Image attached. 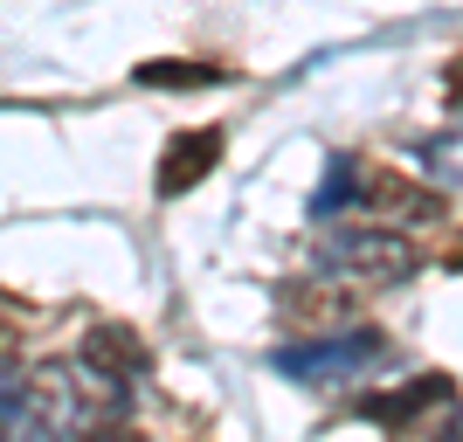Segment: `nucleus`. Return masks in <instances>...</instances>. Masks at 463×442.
Instances as JSON below:
<instances>
[{
    "label": "nucleus",
    "mask_w": 463,
    "mask_h": 442,
    "mask_svg": "<svg viewBox=\"0 0 463 442\" xmlns=\"http://www.w3.org/2000/svg\"><path fill=\"white\" fill-rule=\"evenodd\" d=\"M326 263L339 269V277H381V284H394V277H408V269H415V249H408L402 229L360 221V229H339V235L326 242Z\"/></svg>",
    "instance_id": "f257e3e1"
},
{
    "label": "nucleus",
    "mask_w": 463,
    "mask_h": 442,
    "mask_svg": "<svg viewBox=\"0 0 463 442\" xmlns=\"http://www.w3.org/2000/svg\"><path fill=\"white\" fill-rule=\"evenodd\" d=\"M214 159H222V132H214V125H194V132L166 138V153H159V174H153L159 201H180L187 187H201Z\"/></svg>",
    "instance_id": "20e7f679"
},
{
    "label": "nucleus",
    "mask_w": 463,
    "mask_h": 442,
    "mask_svg": "<svg viewBox=\"0 0 463 442\" xmlns=\"http://www.w3.org/2000/svg\"><path fill=\"white\" fill-rule=\"evenodd\" d=\"M429 442H463V408H449V415H443V422H436V428H429Z\"/></svg>",
    "instance_id": "9d476101"
},
{
    "label": "nucleus",
    "mask_w": 463,
    "mask_h": 442,
    "mask_svg": "<svg viewBox=\"0 0 463 442\" xmlns=\"http://www.w3.org/2000/svg\"><path fill=\"white\" fill-rule=\"evenodd\" d=\"M70 442H146V436H138V428H104L97 422V428H77Z\"/></svg>",
    "instance_id": "6e6552de"
},
{
    "label": "nucleus",
    "mask_w": 463,
    "mask_h": 442,
    "mask_svg": "<svg viewBox=\"0 0 463 442\" xmlns=\"http://www.w3.org/2000/svg\"><path fill=\"white\" fill-rule=\"evenodd\" d=\"M381 353H387L381 332H311V346H284V353H277V366H284V373H298V381H311V373L339 381V373L373 366Z\"/></svg>",
    "instance_id": "f03ea898"
},
{
    "label": "nucleus",
    "mask_w": 463,
    "mask_h": 442,
    "mask_svg": "<svg viewBox=\"0 0 463 442\" xmlns=\"http://www.w3.org/2000/svg\"><path fill=\"white\" fill-rule=\"evenodd\" d=\"M83 366H90L104 387H132V381L153 373V346H146L132 325H90L83 332Z\"/></svg>",
    "instance_id": "7ed1b4c3"
},
{
    "label": "nucleus",
    "mask_w": 463,
    "mask_h": 442,
    "mask_svg": "<svg viewBox=\"0 0 463 442\" xmlns=\"http://www.w3.org/2000/svg\"><path fill=\"white\" fill-rule=\"evenodd\" d=\"M443 394H449L443 373H422V381H408L402 394H367V401H360V415H373V422H387V428H408L422 408H443Z\"/></svg>",
    "instance_id": "423d86ee"
},
{
    "label": "nucleus",
    "mask_w": 463,
    "mask_h": 442,
    "mask_svg": "<svg viewBox=\"0 0 463 442\" xmlns=\"http://www.w3.org/2000/svg\"><path fill=\"white\" fill-rule=\"evenodd\" d=\"M14 353H21V325H14V318H0V373L14 366Z\"/></svg>",
    "instance_id": "1a4fd4ad"
},
{
    "label": "nucleus",
    "mask_w": 463,
    "mask_h": 442,
    "mask_svg": "<svg viewBox=\"0 0 463 442\" xmlns=\"http://www.w3.org/2000/svg\"><path fill=\"white\" fill-rule=\"evenodd\" d=\"M346 311H353V290L339 284V277H305V284L284 290V318H290V325L326 332L332 318H346Z\"/></svg>",
    "instance_id": "39448f33"
},
{
    "label": "nucleus",
    "mask_w": 463,
    "mask_h": 442,
    "mask_svg": "<svg viewBox=\"0 0 463 442\" xmlns=\"http://www.w3.org/2000/svg\"><path fill=\"white\" fill-rule=\"evenodd\" d=\"M132 77L146 90H201V83H229L235 70H222V62H138Z\"/></svg>",
    "instance_id": "0eeeda50"
}]
</instances>
